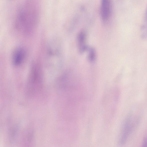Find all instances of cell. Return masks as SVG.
I'll list each match as a JSON object with an SVG mask.
<instances>
[{"label":"cell","instance_id":"3","mask_svg":"<svg viewBox=\"0 0 147 147\" xmlns=\"http://www.w3.org/2000/svg\"><path fill=\"white\" fill-rule=\"evenodd\" d=\"M86 35L84 30L80 31L77 36V42L79 52L82 53L88 49L86 44Z\"/></svg>","mask_w":147,"mask_h":147},{"label":"cell","instance_id":"6","mask_svg":"<svg viewBox=\"0 0 147 147\" xmlns=\"http://www.w3.org/2000/svg\"><path fill=\"white\" fill-rule=\"evenodd\" d=\"M88 59L91 62L94 61L96 57V51L93 48H90L88 49Z\"/></svg>","mask_w":147,"mask_h":147},{"label":"cell","instance_id":"2","mask_svg":"<svg viewBox=\"0 0 147 147\" xmlns=\"http://www.w3.org/2000/svg\"><path fill=\"white\" fill-rule=\"evenodd\" d=\"M100 13L102 21L105 23L110 18L111 13L112 4L111 0H101Z\"/></svg>","mask_w":147,"mask_h":147},{"label":"cell","instance_id":"5","mask_svg":"<svg viewBox=\"0 0 147 147\" xmlns=\"http://www.w3.org/2000/svg\"><path fill=\"white\" fill-rule=\"evenodd\" d=\"M141 35L144 39L147 38V7L145 15L144 20L141 29Z\"/></svg>","mask_w":147,"mask_h":147},{"label":"cell","instance_id":"4","mask_svg":"<svg viewBox=\"0 0 147 147\" xmlns=\"http://www.w3.org/2000/svg\"><path fill=\"white\" fill-rule=\"evenodd\" d=\"M12 57L13 64L16 66L20 65L22 62L25 56L24 50L22 48H18L14 52Z\"/></svg>","mask_w":147,"mask_h":147},{"label":"cell","instance_id":"1","mask_svg":"<svg viewBox=\"0 0 147 147\" xmlns=\"http://www.w3.org/2000/svg\"><path fill=\"white\" fill-rule=\"evenodd\" d=\"M30 4L22 8L20 11L16 20V25L20 30L27 32L31 30L36 23V11Z\"/></svg>","mask_w":147,"mask_h":147}]
</instances>
